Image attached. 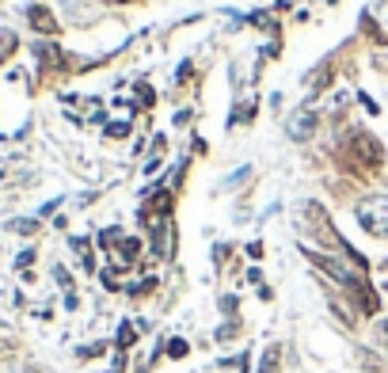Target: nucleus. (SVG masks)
Masks as SVG:
<instances>
[{
    "instance_id": "obj_1",
    "label": "nucleus",
    "mask_w": 388,
    "mask_h": 373,
    "mask_svg": "<svg viewBox=\"0 0 388 373\" xmlns=\"http://www.w3.org/2000/svg\"><path fill=\"white\" fill-rule=\"evenodd\" d=\"M354 214H358V225L365 228V233L388 236V199H369V202H362Z\"/></svg>"
},
{
    "instance_id": "obj_2",
    "label": "nucleus",
    "mask_w": 388,
    "mask_h": 373,
    "mask_svg": "<svg viewBox=\"0 0 388 373\" xmlns=\"http://www.w3.org/2000/svg\"><path fill=\"white\" fill-rule=\"evenodd\" d=\"M285 134H290L293 141H305V137H313L316 134V111L313 107H305V111H297L290 122H285Z\"/></svg>"
},
{
    "instance_id": "obj_3",
    "label": "nucleus",
    "mask_w": 388,
    "mask_h": 373,
    "mask_svg": "<svg viewBox=\"0 0 388 373\" xmlns=\"http://www.w3.org/2000/svg\"><path fill=\"white\" fill-rule=\"evenodd\" d=\"M172 236H175V228H172L168 217H164V221L152 228V251H157L160 259H168V256H172Z\"/></svg>"
},
{
    "instance_id": "obj_4",
    "label": "nucleus",
    "mask_w": 388,
    "mask_h": 373,
    "mask_svg": "<svg viewBox=\"0 0 388 373\" xmlns=\"http://www.w3.org/2000/svg\"><path fill=\"white\" fill-rule=\"evenodd\" d=\"M31 23H35L38 31H53V27H58V23L50 19V12H46V8H31Z\"/></svg>"
},
{
    "instance_id": "obj_5",
    "label": "nucleus",
    "mask_w": 388,
    "mask_h": 373,
    "mask_svg": "<svg viewBox=\"0 0 388 373\" xmlns=\"http://www.w3.org/2000/svg\"><path fill=\"white\" fill-rule=\"evenodd\" d=\"M137 339V332H134V324H122L118 327V347H130Z\"/></svg>"
},
{
    "instance_id": "obj_6",
    "label": "nucleus",
    "mask_w": 388,
    "mask_h": 373,
    "mask_svg": "<svg viewBox=\"0 0 388 373\" xmlns=\"http://www.w3.org/2000/svg\"><path fill=\"white\" fill-rule=\"evenodd\" d=\"M130 134V122H115V126H107V137H126Z\"/></svg>"
},
{
    "instance_id": "obj_7",
    "label": "nucleus",
    "mask_w": 388,
    "mask_h": 373,
    "mask_svg": "<svg viewBox=\"0 0 388 373\" xmlns=\"http://www.w3.org/2000/svg\"><path fill=\"white\" fill-rule=\"evenodd\" d=\"M168 354H172V358H183V354H187V343H183V339H172V343H168Z\"/></svg>"
},
{
    "instance_id": "obj_8",
    "label": "nucleus",
    "mask_w": 388,
    "mask_h": 373,
    "mask_svg": "<svg viewBox=\"0 0 388 373\" xmlns=\"http://www.w3.org/2000/svg\"><path fill=\"white\" fill-rule=\"evenodd\" d=\"M381 335H384V343H388V320L381 324Z\"/></svg>"
},
{
    "instance_id": "obj_9",
    "label": "nucleus",
    "mask_w": 388,
    "mask_h": 373,
    "mask_svg": "<svg viewBox=\"0 0 388 373\" xmlns=\"http://www.w3.org/2000/svg\"><path fill=\"white\" fill-rule=\"evenodd\" d=\"M381 4H384V8H388V0H381Z\"/></svg>"
}]
</instances>
